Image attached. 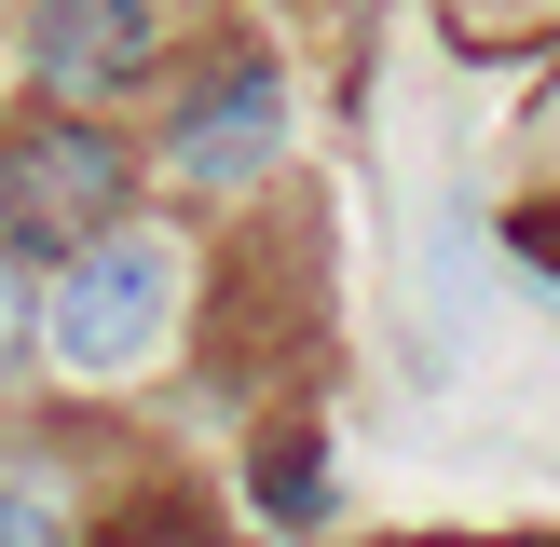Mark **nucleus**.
<instances>
[{
  "label": "nucleus",
  "mask_w": 560,
  "mask_h": 547,
  "mask_svg": "<svg viewBox=\"0 0 560 547\" xmlns=\"http://www.w3.org/2000/svg\"><path fill=\"white\" fill-rule=\"evenodd\" d=\"M42 328H55L69 370H137V356H164V328H178V246H164V233H96V246H69Z\"/></svg>",
  "instance_id": "f257e3e1"
},
{
  "label": "nucleus",
  "mask_w": 560,
  "mask_h": 547,
  "mask_svg": "<svg viewBox=\"0 0 560 547\" xmlns=\"http://www.w3.org/2000/svg\"><path fill=\"white\" fill-rule=\"evenodd\" d=\"M124 191H137V151L96 124V109H55V124L14 137V164H0V219H14V246H96L124 233Z\"/></svg>",
  "instance_id": "f03ea898"
},
{
  "label": "nucleus",
  "mask_w": 560,
  "mask_h": 547,
  "mask_svg": "<svg viewBox=\"0 0 560 547\" xmlns=\"http://www.w3.org/2000/svg\"><path fill=\"white\" fill-rule=\"evenodd\" d=\"M151 69V0H42L27 14V82L55 109H109Z\"/></svg>",
  "instance_id": "7ed1b4c3"
},
{
  "label": "nucleus",
  "mask_w": 560,
  "mask_h": 547,
  "mask_svg": "<svg viewBox=\"0 0 560 547\" xmlns=\"http://www.w3.org/2000/svg\"><path fill=\"white\" fill-rule=\"evenodd\" d=\"M273 137H288V96H273V69H219L206 96L178 109V137H164V164H178L191 191H233L273 164Z\"/></svg>",
  "instance_id": "20e7f679"
},
{
  "label": "nucleus",
  "mask_w": 560,
  "mask_h": 547,
  "mask_svg": "<svg viewBox=\"0 0 560 547\" xmlns=\"http://www.w3.org/2000/svg\"><path fill=\"white\" fill-rule=\"evenodd\" d=\"M0 547H69V507H55V479H0Z\"/></svg>",
  "instance_id": "39448f33"
},
{
  "label": "nucleus",
  "mask_w": 560,
  "mask_h": 547,
  "mask_svg": "<svg viewBox=\"0 0 560 547\" xmlns=\"http://www.w3.org/2000/svg\"><path fill=\"white\" fill-rule=\"evenodd\" d=\"M27 370V246H0V383Z\"/></svg>",
  "instance_id": "423d86ee"
},
{
  "label": "nucleus",
  "mask_w": 560,
  "mask_h": 547,
  "mask_svg": "<svg viewBox=\"0 0 560 547\" xmlns=\"http://www.w3.org/2000/svg\"><path fill=\"white\" fill-rule=\"evenodd\" d=\"M260 507H273V520H315V452H301V438L260 465Z\"/></svg>",
  "instance_id": "0eeeda50"
},
{
  "label": "nucleus",
  "mask_w": 560,
  "mask_h": 547,
  "mask_svg": "<svg viewBox=\"0 0 560 547\" xmlns=\"http://www.w3.org/2000/svg\"><path fill=\"white\" fill-rule=\"evenodd\" d=\"M109 547H219V534H206V520H178V507H151V520H124Z\"/></svg>",
  "instance_id": "6e6552de"
}]
</instances>
